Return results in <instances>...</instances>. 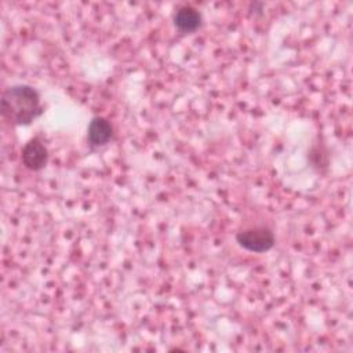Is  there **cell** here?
<instances>
[{
  "label": "cell",
  "instance_id": "cell-2",
  "mask_svg": "<svg viewBox=\"0 0 353 353\" xmlns=\"http://www.w3.org/2000/svg\"><path fill=\"white\" fill-rule=\"evenodd\" d=\"M240 247L250 252H266L274 245V234L268 228H251L236 234Z\"/></svg>",
  "mask_w": 353,
  "mask_h": 353
},
{
  "label": "cell",
  "instance_id": "cell-1",
  "mask_svg": "<svg viewBox=\"0 0 353 353\" xmlns=\"http://www.w3.org/2000/svg\"><path fill=\"white\" fill-rule=\"evenodd\" d=\"M0 112L8 123L28 125L43 113L40 94L28 84L10 85L1 94Z\"/></svg>",
  "mask_w": 353,
  "mask_h": 353
},
{
  "label": "cell",
  "instance_id": "cell-3",
  "mask_svg": "<svg viewBox=\"0 0 353 353\" xmlns=\"http://www.w3.org/2000/svg\"><path fill=\"white\" fill-rule=\"evenodd\" d=\"M21 159L28 170L39 171L46 167L48 160V152L46 145L37 138L29 139L21 152Z\"/></svg>",
  "mask_w": 353,
  "mask_h": 353
},
{
  "label": "cell",
  "instance_id": "cell-5",
  "mask_svg": "<svg viewBox=\"0 0 353 353\" xmlns=\"http://www.w3.org/2000/svg\"><path fill=\"white\" fill-rule=\"evenodd\" d=\"M201 14L190 6H183L174 14V25L182 33H192L197 30L201 25Z\"/></svg>",
  "mask_w": 353,
  "mask_h": 353
},
{
  "label": "cell",
  "instance_id": "cell-4",
  "mask_svg": "<svg viewBox=\"0 0 353 353\" xmlns=\"http://www.w3.org/2000/svg\"><path fill=\"white\" fill-rule=\"evenodd\" d=\"M113 137V127L112 124L101 116H95L91 119L88 128H87V141L90 146L99 148L106 145Z\"/></svg>",
  "mask_w": 353,
  "mask_h": 353
}]
</instances>
